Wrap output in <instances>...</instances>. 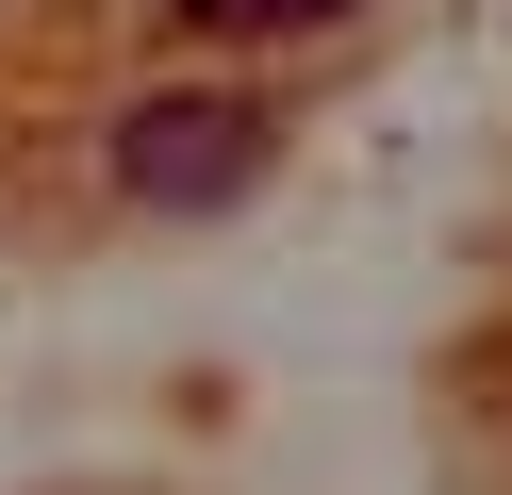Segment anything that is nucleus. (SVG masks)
I'll list each match as a JSON object with an SVG mask.
<instances>
[{
	"mask_svg": "<svg viewBox=\"0 0 512 495\" xmlns=\"http://www.w3.org/2000/svg\"><path fill=\"white\" fill-rule=\"evenodd\" d=\"M265 149H281V99H248V83H149L100 132V165H116L133 215H232L265 182Z\"/></svg>",
	"mask_w": 512,
	"mask_h": 495,
	"instance_id": "nucleus-1",
	"label": "nucleus"
},
{
	"mask_svg": "<svg viewBox=\"0 0 512 495\" xmlns=\"http://www.w3.org/2000/svg\"><path fill=\"white\" fill-rule=\"evenodd\" d=\"M199 33H314V17H347V0H182Z\"/></svg>",
	"mask_w": 512,
	"mask_h": 495,
	"instance_id": "nucleus-2",
	"label": "nucleus"
}]
</instances>
